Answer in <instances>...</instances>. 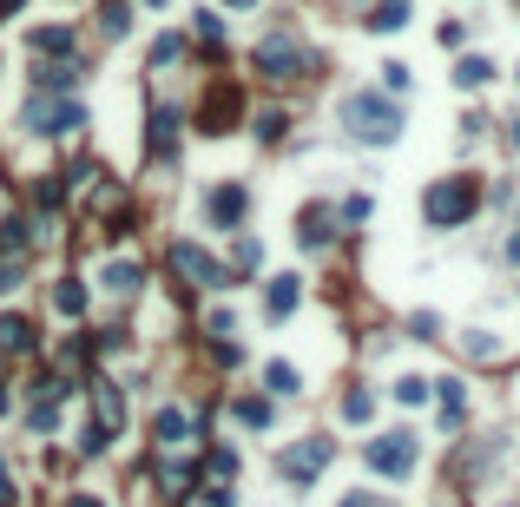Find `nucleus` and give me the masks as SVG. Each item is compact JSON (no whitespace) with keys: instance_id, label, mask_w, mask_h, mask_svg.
Masks as SVG:
<instances>
[{"instance_id":"27","label":"nucleus","mask_w":520,"mask_h":507,"mask_svg":"<svg viewBox=\"0 0 520 507\" xmlns=\"http://www.w3.org/2000/svg\"><path fill=\"white\" fill-rule=\"evenodd\" d=\"M284 126H290L284 112H257V139H264V145H277V139H284Z\"/></svg>"},{"instance_id":"8","label":"nucleus","mask_w":520,"mask_h":507,"mask_svg":"<svg viewBox=\"0 0 520 507\" xmlns=\"http://www.w3.org/2000/svg\"><path fill=\"white\" fill-rule=\"evenodd\" d=\"M330 455H336V448L323 442V435H310V442H297V448L284 455V475H290V481H310V475H323V468H330Z\"/></svg>"},{"instance_id":"24","label":"nucleus","mask_w":520,"mask_h":507,"mask_svg":"<svg viewBox=\"0 0 520 507\" xmlns=\"http://www.w3.org/2000/svg\"><path fill=\"white\" fill-rule=\"evenodd\" d=\"M126 27H132V14L119 7V0H112L106 14H99V33H106V40H126Z\"/></svg>"},{"instance_id":"5","label":"nucleus","mask_w":520,"mask_h":507,"mask_svg":"<svg viewBox=\"0 0 520 507\" xmlns=\"http://www.w3.org/2000/svg\"><path fill=\"white\" fill-rule=\"evenodd\" d=\"M172 270L185 277L191 290H218V284H231V270H224L211 251H198L191 238H185V244H172Z\"/></svg>"},{"instance_id":"28","label":"nucleus","mask_w":520,"mask_h":507,"mask_svg":"<svg viewBox=\"0 0 520 507\" xmlns=\"http://www.w3.org/2000/svg\"><path fill=\"white\" fill-rule=\"evenodd\" d=\"M178 53H185V40H178V33H165V40L152 47V66H178Z\"/></svg>"},{"instance_id":"16","label":"nucleus","mask_w":520,"mask_h":507,"mask_svg":"<svg viewBox=\"0 0 520 507\" xmlns=\"http://www.w3.org/2000/svg\"><path fill=\"white\" fill-rule=\"evenodd\" d=\"M488 80H494V60H481V53H468V60L455 66V86H461V93H468V86H488Z\"/></svg>"},{"instance_id":"25","label":"nucleus","mask_w":520,"mask_h":507,"mask_svg":"<svg viewBox=\"0 0 520 507\" xmlns=\"http://www.w3.org/2000/svg\"><path fill=\"white\" fill-rule=\"evenodd\" d=\"M428 389H435V382H422V376H402V382H395V402L422 409V402H428Z\"/></svg>"},{"instance_id":"13","label":"nucleus","mask_w":520,"mask_h":507,"mask_svg":"<svg viewBox=\"0 0 520 507\" xmlns=\"http://www.w3.org/2000/svg\"><path fill=\"white\" fill-rule=\"evenodd\" d=\"M336 231H330V211H303V224H297V244L303 251H323Z\"/></svg>"},{"instance_id":"36","label":"nucleus","mask_w":520,"mask_h":507,"mask_svg":"<svg viewBox=\"0 0 520 507\" xmlns=\"http://www.w3.org/2000/svg\"><path fill=\"white\" fill-rule=\"evenodd\" d=\"M507 257H514V264H520V224H514V238H507Z\"/></svg>"},{"instance_id":"22","label":"nucleus","mask_w":520,"mask_h":507,"mask_svg":"<svg viewBox=\"0 0 520 507\" xmlns=\"http://www.w3.org/2000/svg\"><path fill=\"white\" fill-rule=\"evenodd\" d=\"M33 80H40V93H66V86H79V73L73 66H40Z\"/></svg>"},{"instance_id":"29","label":"nucleus","mask_w":520,"mask_h":507,"mask_svg":"<svg viewBox=\"0 0 520 507\" xmlns=\"http://www.w3.org/2000/svg\"><path fill=\"white\" fill-rule=\"evenodd\" d=\"M191 27H198V40H205V47H218V40H224V20H218V14H198Z\"/></svg>"},{"instance_id":"33","label":"nucleus","mask_w":520,"mask_h":507,"mask_svg":"<svg viewBox=\"0 0 520 507\" xmlns=\"http://www.w3.org/2000/svg\"><path fill=\"white\" fill-rule=\"evenodd\" d=\"M257 264H264V244L244 238V244H237V270H257Z\"/></svg>"},{"instance_id":"12","label":"nucleus","mask_w":520,"mask_h":507,"mask_svg":"<svg viewBox=\"0 0 520 507\" xmlns=\"http://www.w3.org/2000/svg\"><path fill=\"white\" fill-rule=\"evenodd\" d=\"M290 310H297V277H270V297H264V317L284 323Z\"/></svg>"},{"instance_id":"21","label":"nucleus","mask_w":520,"mask_h":507,"mask_svg":"<svg viewBox=\"0 0 520 507\" xmlns=\"http://www.w3.org/2000/svg\"><path fill=\"white\" fill-rule=\"evenodd\" d=\"M158 448H178V442H185V415H178V409H158Z\"/></svg>"},{"instance_id":"19","label":"nucleus","mask_w":520,"mask_h":507,"mask_svg":"<svg viewBox=\"0 0 520 507\" xmlns=\"http://www.w3.org/2000/svg\"><path fill=\"white\" fill-rule=\"evenodd\" d=\"M53 310H60V317H79V310H86V290H79V277H60V290H53Z\"/></svg>"},{"instance_id":"32","label":"nucleus","mask_w":520,"mask_h":507,"mask_svg":"<svg viewBox=\"0 0 520 507\" xmlns=\"http://www.w3.org/2000/svg\"><path fill=\"white\" fill-rule=\"evenodd\" d=\"M343 415H349V422H369V415H376V402H369V396H363V389H356V396H349V402H343Z\"/></svg>"},{"instance_id":"6","label":"nucleus","mask_w":520,"mask_h":507,"mask_svg":"<svg viewBox=\"0 0 520 507\" xmlns=\"http://www.w3.org/2000/svg\"><path fill=\"white\" fill-rule=\"evenodd\" d=\"M363 461L376 468V475H415V435H376V442L363 448Z\"/></svg>"},{"instance_id":"39","label":"nucleus","mask_w":520,"mask_h":507,"mask_svg":"<svg viewBox=\"0 0 520 507\" xmlns=\"http://www.w3.org/2000/svg\"><path fill=\"white\" fill-rule=\"evenodd\" d=\"M514 152H520V119H514Z\"/></svg>"},{"instance_id":"14","label":"nucleus","mask_w":520,"mask_h":507,"mask_svg":"<svg viewBox=\"0 0 520 507\" xmlns=\"http://www.w3.org/2000/svg\"><path fill=\"white\" fill-rule=\"evenodd\" d=\"M27 47L40 53V60H47V53H73V27H33Z\"/></svg>"},{"instance_id":"26","label":"nucleus","mask_w":520,"mask_h":507,"mask_svg":"<svg viewBox=\"0 0 520 507\" xmlns=\"http://www.w3.org/2000/svg\"><path fill=\"white\" fill-rule=\"evenodd\" d=\"M264 382L277 389V396H297V369H290V363H270V369H264Z\"/></svg>"},{"instance_id":"35","label":"nucleus","mask_w":520,"mask_h":507,"mask_svg":"<svg viewBox=\"0 0 520 507\" xmlns=\"http://www.w3.org/2000/svg\"><path fill=\"white\" fill-rule=\"evenodd\" d=\"M20 7H27V0H0V20H14Z\"/></svg>"},{"instance_id":"18","label":"nucleus","mask_w":520,"mask_h":507,"mask_svg":"<svg viewBox=\"0 0 520 507\" xmlns=\"http://www.w3.org/2000/svg\"><path fill=\"white\" fill-rule=\"evenodd\" d=\"M99 284H106L112 297H132V290H139V264H106V277H99Z\"/></svg>"},{"instance_id":"34","label":"nucleus","mask_w":520,"mask_h":507,"mask_svg":"<svg viewBox=\"0 0 520 507\" xmlns=\"http://www.w3.org/2000/svg\"><path fill=\"white\" fill-rule=\"evenodd\" d=\"M343 507H382V501H376V494H349Z\"/></svg>"},{"instance_id":"11","label":"nucleus","mask_w":520,"mask_h":507,"mask_svg":"<svg viewBox=\"0 0 520 507\" xmlns=\"http://www.w3.org/2000/svg\"><path fill=\"white\" fill-rule=\"evenodd\" d=\"M172 145H178V106H158L152 132H145V152H152V159H172Z\"/></svg>"},{"instance_id":"15","label":"nucleus","mask_w":520,"mask_h":507,"mask_svg":"<svg viewBox=\"0 0 520 507\" xmlns=\"http://www.w3.org/2000/svg\"><path fill=\"white\" fill-rule=\"evenodd\" d=\"M435 389H442V422L455 428V422H461V402H468V382H461V376H442Z\"/></svg>"},{"instance_id":"40","label":"nucleus","mask_w":520,"mask_h":507,"mask_svg":"<svg viewBox=\"0 0 520 507\" xmlns=\"http://www.w3.org/2000/svg\"><path fill=\"white\" fill-rule=\"evenodd\" d=\"M231 7H257V0H231Z\"/></svg>"},{"instance_id":"7","label":"nucleus","mask_w":520,"mask_h":507,"mask_svg":"<svg viewBox=\"0 0 520 507\" xmlns=\"http://www.w3.org/2000/svg\"><path fill=\"white\" fill-rule=\"evenodd\" d=\"M20 126H27V132H79V126H86V112H79V106H53L47 93H33L27 112H20Z\"/></svg>"},{"instance_id":"9","label":"nucleus","mask_w":520,"mask_h":507,"mask_svg":"<svg viewBox=\"0 0 520 507\" xmlns=\"http://www.w3.org/2000/svg\"><path fill=\"white\" fill-rule=\"evenodd\" d=\"M237 106H244L237 86H211V99L198 106V132H231L237 126Z\"/></svg>"},{"instance_id":"31","label":"nucleus","mask_w":520,"mask_h":507,"mask_svg":"<svg viewBox=\"0 0 520 507\" xmlns=\"http://www.w3.org/2000/svg\"><path fill=\"white\" fill-rule=\"evenodd\" d=\"M382 80H389V93H409V80H415V73H409L402 60H389V66H382Z\"/></svg>"},{"instance_id":"30","label":"nucleus","mask_w":520,"mask_h":507,"mask_svg":"<svg viewBox=\"0 0 520 507\" xmlns=\"http://www.w3.org/2000/svg\"><path fill=\"white\" fill-rule=\"evenodd\" d=\"M205 468H211V481H231L237 455H231V448H211V461H205Z\"/></svg>"},{"instance_id":"37","label":"nucleus","mask_w":520,"mask_h":507,"mask_svg":"<svg viewBox=\"0 0 520 507\" xmlns=\"http://www.w3.org/2000/svg\"><path fill=\"white\" fill-rule=\"evenodd\" d=\"M66 507H99V501H93V494H73V501H66Z\"/></svg>"},{"instance_id":"38","label":"nucleus","mask_w":520,"mask_h":507,"mask_svg":"<svg viewBox=\"0 0 520 507\" xmlns=\"http://www.w3.org/2000/svg\"><path fill=\"white\" fill-rule=\"evenodd\" d=\"M7 409H14V396H7V382H0V415H7Z\"/></svg>"},{"instance_id":"23","label":"nucleus","mask_w":520,"mask_h":507,"mask_svg":"<svg viewBox=\"0 0 520 507\" xmlns=\"http://www.w3.org/2000/svg\"><path fill=\"white\" fill-rule=\"evenodd\" d=\"M237 422H244V428H270V402L264 396H244V402H237Z\"/></svg>"},{"instance_id":"10","label":"nucleus","mask_w":520,"mask_h":507,"mask_svg":"<svg viewBox=\"0 0 520 507\" xmlns=\"http://www.w3.org/2000/svg\"><path fill=\"white\" fill-rule=\"evenodd\" d=\"M244 205H251V191H244V185H218V191L205 198V211H211V224H218V231H231V224L244 218Z\"/></svg>"},{"instance_id":"1","label":"nucleus","mask_w":520,"mask_h":507,"mask_svg":"<svg viewBox=\"0 0 520 507\" xmlns=\"http://www.w3.org/2000/svg\"><path fill=\"white\" fill-rule=\"evenodd\" d=\"M343 126L356 132V139H369V145H395L402 112H395L382 93H349V99H343Z\"/></svg>"},{"instance_id":"4","label":"nucleus","mask_w":520,"mask_h":507,"mask_svg":"<svg viewBox=\"0 0 520 507\" xmlns=\"http://www.w3.org/2000/svg\"><path fill=\"white\" fill-rule=\"evenodd\" d=\"M119 428H126V396H119V382H93V428H86V455L112 448Z\"/></svg>"},{"instance_id":"20","label":"nucleus","mask_w":520,"mask_h":507,"mask_svg":"<svg viewBox=\"0 0 520 507\" xmlns=\"http://www.w3.org/2000/svg\"><path fill=\"white\" fill-rule=\"evenodd\" d=\"M0 349H33V323L27 317H0Z\"/></svg>"},{"instance_id":"3","label":"nucleus","mask_w":520,"mask_h":507,"mask_svg":"<svg viewBox=\"0 0 520 507\" xmlns=\"http://www.w3.org/2000/svg\"><path fill=\"white\" fill-rule=\"evenodd\" d=\"M251 66H257V73H264L270 86H290V80H297V73H310V47H303L297 33H270V40H257Z\"/></svg>"},{"instance_id":"17","label":"nucleus","mask_w":520,"mask_h":507,"mask_svg":"<svg viewBox=\"0 0 520 507\" xmlns=\"http://www.w3.org/2000/svg\"><path fill=\"white\" fill-rule=\"evenodd\" d=\"M369 27H376V33H395V27H409V0H382L376 14H369Z\"/></svg>"},{"instance_id":"2","label":"nucleus","mask_w":520,"mask_h":507,"mask_svg":"<svg viewBox=\"0 0 520 507\" xmlns=\"http://www.w3.org/2000/svg\"><path fill=\"white\" fill-rule=\"evenodd\" d=\"M474 205H481L474 178H442V185H428L422 218L435 224V231H455V224H468V218H474Z\"/></svg>"}]
</instances>
